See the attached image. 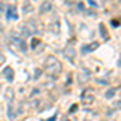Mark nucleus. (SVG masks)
Wrapping results in <instances>:
<instances>
[{
	"instance_id": "9d476101",
	"label": "nucleus",
	"mask_w": 121,
	"mask_h": 121,
	"mask_svg": "<svg viewBox=\"0 0 121 121\" xmlns=\"http://www.w3.org/2000/svg\"><path fill=\"white\" fill-rule=\"evenodd\" d=\"M50 10H52V3H50V2H45V3H42V7L39 8V11H40V13L44 15V13L50 11Z\"/></svg>"
},
{
	"instance_id": "6ab92c4d",
	"label": "nucleus",
	"mask_w": 121,
	"mask_h": 121,
	"mask_svg": "<svg viewBox=\"0 0 121 121\" xmlns=\"http://www.w3.org/2000/svg\"><path fill=\"white\" fill-rule=\"evenodd\" d=\"M48 2H50V0H48Z\"/></svg>"
},
{
	"instance_id": "f03ea898",
	"label": "nucleus",
	"mask_w": 121,
	"mask_h": 121,
	"mask_svg": "<svg viewBox=\"0 0 121 121\" xmlns=\"http://www.w3.org/2000/svg\"><path fill=\"white\" fill-rule=\"evenodd\" d=\"M81 100H82L84 105H92L95 102V95H94L92 91H84L82 95H81Z\"/></svg>"
},
{
	"instance_id": "0eeeda50",
	"label": "nucleus",
	"mask_w": 121,
	"mask_h": 121,
	"mask_svg": "<svg viewBox=\"0 0 121 121\" xmlns=\"http://www.w3.org/2000/svg\"><path fill=\"white\" fill-rule=\"evenodd\" d=\"M42 42L39 40V39H32V42H31V48L32 50H36V52H39V50H42Z\"/></svg>"
},
{
	"instance_id": "f3484780",
	"label": "nucleus",
	"mask_w": 121,
	"mask_h": 121,
	"mask_svg": "<svg viewBox=\"0 0 121 121\" xmlns=\"http://www.w3.org/2000/svg\"><path fill=\"white\" fill-rule=\"evenodd\" d=\"M78 110V105H71V108H69V112L73 113V112H76Z\"/></svg>"
},
{
	"instance_id": "a211bd4d",
	"label": "nucleus",
	"mask_w": 121,
	"mask_h": 121,
	"mask_svg": "<svg viewBox=\"0 0 121 121\" xmlns=\"http://www.w3.org/2000/svg\"><path fill=\"white\" fill-rule=\"evenodd\" d=\"M48 121H55V116H52V118H50V120H48Z\"/></svg>"
},
{
	"instance_id": "f257e3e1",
	"label": "nucleus",
	"mask_w": 121,
	"mask_h": 121,
	"mask_svg": "<svg viewBox=\"0 0 121 121\" xmlns=\"http://www.w3.org/2000/svg\"><path fill=\"white\" fill-rule=\"evenodd\" d=\"M44 68H45V71H47V74L48 76H52V78H58V76L61 74V63L56 60V56L53 55H48L44 60Z\"/></svg>"
},
{
	"instance_id": "6e6552de",
	"label": "nucleus",
	"mask_w": 121,
	"mask_h": 121,
	"mask_svg": "<svg viewBox=\"0 0 121 121\" xmlns=\"http://www.w3.org/2000/svg\"><path fill=\"white\" fill-rule=\"evenodd\" d=\"M7 113H8V118H10V120H15V118H16V115L19 113V110H15V107L10 103V105H8V112H7Z\"/></svg>"
},
{
	"instance_id": "20e7f679",
	"label": "nucleus",
	"mask_w": 121,
	"mask_h": 121,
	"mask_svg": "<svg viewBox=\"0 0 121 121\" xmlns=\"http://www.w3.org/2000/svg\"><path fill=\"white\" fill-rule=\"evenodd\" d=\"M7 18L8 19H18V10L15 5H10L7 8Z\"/></svg>"
},
{
	"instance_id": "dca6fc26",
	"label": "nucleus",
	"mask_w": 121,
	"mask_h": 121,
	"mask_svg": "<svg viewBox=\"0 0 121 121\" xmlns=\"http://www.w3.org/2000/svg\"><path fill=\"white\" fill-rule=\"evenodd\" d=\"M3 63H5V55H3V53L0 52V66L3 65Z\"/></svg>"
},
{
	"instance_id": "f8f14e48",
	"label": "nucleus",
	"mask_w": 121,
	"mask_h": 121,
	"mask_svg": "<svg viewBox=\"0 0 121 121\" xmlns=\"http://www.w3.org/2000/svg\"><path fill=\"white\" fill-rule=\"evenodd\" d=\"M31 10H32V5H31L29 2H26V3H24V7H23V11H24V13H29Z\"/></svg>"
},
{
	"instance_id": "1a4fd4ad",
	"label": "nucleus",
	"mask_w": 121,
	"mask_h": 121,
	"mask_svg": "<svg viewBox=\"0 0 121 121\" xmlns=\"http://www.w3.org/2000/svg\"><path fill=\"white\" fill-rule=\"evenodd\" d=\"M89 78H91V71H89V69H86V68H84L82 71H81V73H79V81H81V82H84V81H87V79H89Z\"/></svg>"
},
{
	"instance_id": "423d86ee",
	"label": "nucleus",
	"mask_w": 121,
	"mask_h": 121,
	"mask_svg": "<svg viewBox=\"0 0 121 121\" xmlns=\"http://www.w3.org/2000/svg\"><path fill=\"white\" fill-rule=\"evenodd\" d=\"M3 76H5V79H7L8 82H11V81L15 79V71H13V68L7 66V68L3 69Z\"/></svg>"
},
{
	"instance_id": "2eb2a0df",
	"label": "nucleus",
	"mask_w": 121,
	"mask_h": 121,
	"mask_svg": "<svg viewBox=\"0 0 121 121\" xmlns=\"http://www.w3.org/2000/svg\"><path fill=\"white\" fill-rule=\"evenodd\" d=\"M7 100L13 102V91H7Z\"/></svg>"
},
{
	"instance_id": "9b49d317",
	"label": "nucleus",
	"mask_w": 121,
	"mask_h": 121,
	"mask_svg": "<svg viewBox=\"0 0 121 121\" xmlns=\"http://www.w3.org/2000/svg\"><path fill=\"white\" fill-rule=\"evenodd\" d=\"M115 94H116V89L112 87V89H108V91L105 92V97H107V99H112V97H115Z\"/></svg>"
},
{
	"instance_id": "7ed1b4c3",
	"label": "nucleus",
	"mask_w": 121,
	"mask_h": 121,
	"mask_svg": "<svg viewBox=\"0 0 121 121\" xmlns=\"http://www.w3.org/2000/svg\"><path fill=\"white\" fill-rule=\"evenodd\" d=\"M63 55L68 58V60H71V61H74V56H76V50L74 47H73V44H68V45L63 48Z\"/></svg>"
},
{
	"instance_id": "39448f33",
	"label": "nucleus",
	"mask_w": 121,
	"mask_h": 121,
	"mask_svg": "<svg viewBox=\"0 0 121 121\" xmlns=\"http://www.w3.org/2000/svg\"><path fill=\"white\" fill-rule=\"evenodd\" d=\"M99 45H100L99 42H91V44H87V45H84L82 48H81V52H82L84 55H86V53H89V52H94L95 48H99Z\"/></svg>"
},
{
	"instance_id": "4468645a",
	"label": "nucleus",
	"mask_w": 121,
	"mask_h": 121,
	"mask_svg": "<svg viewBox=\"0 0 121 121\" xmlns=\"http://www.w3.org/2000/svg\"><path fill=\"white\" fill-rule=\"evenodd\" d=\"M52 31H53L55 34H58V32H60V24H58V23H53V24H52Z\"/></svg>"
},
{
	"instance_id": "ddd939ff",
	"label": "nucleus",
	"mask_w": 121,
	"mask_h": 121,
	"mask_svg": "<svg viewBox=\"0 0 121 121\" xmlns=\"http://www.w3.org/2000/svg\"><path fill=\"white\" fill-rule=\"evenodd\" d=\"M100 32H102L103 39L107 40V39H108V34H107V29H105V24H100Z\"/></svg>"
}]
</instances>
